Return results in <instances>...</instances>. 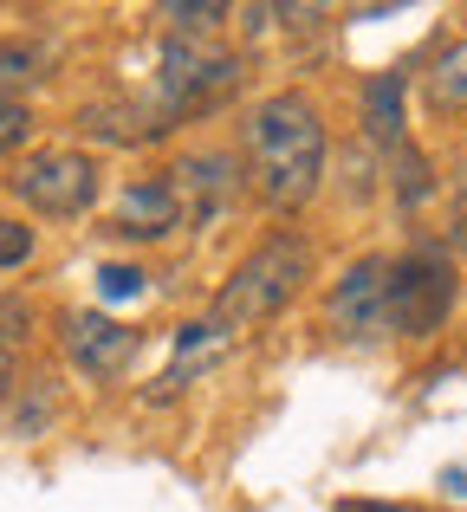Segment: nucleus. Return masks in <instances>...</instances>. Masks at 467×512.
<instances>
[{
  "label": "nucleus",
  "instance_id": "2eb2a0df",
  "mask_svg": "<svg viewBox=\"0 0 467 512\" xmlns=\"http://www.w3.org/2000/svg\"><path fill=\"white\" fill-rule=\"evenodd\" d=\"M163 39H221V26L234 20L228 0H169L163 13Z\"/></svg>",
  "mask_w": 467,
  "mask_h": 512
},
{
  "label": "nucleus",
  "instance_id": "9b49d317",
  "mask_svg": "<svg viewBox=\"0 0 467 512\" xmlns=\"http://www.w3.org/2000/svg\"><path fill=\"white\" fill-rule=\"evenodd\" d=\"M409 72H377L364 85V98H357V111H364V137L377 143V150H409Z\"/></svg>",
  "mask_w": 467,
  "mask_h": 512
},
{
  "label": "nucleus",
  "instance_id": "20e7f679",
  "mask_svg": "<svg viewBox=\"0 0 467 512\" xmlns=\"http://www.w3.org/2000/svg\"><path fill=\"white\" fill-rule=\"evenodd\" d=\"M13 201L39 221H85L104 195V169L91 150H33L7 175Z\"/></svg>",
  "mask_w": 467,
  "mask_h": 512
},
{
  "label": "nucleus",
  "instance_id": "ddd939ff",
  "mask_svg": "<svg viewBox=\"0 0 467 512\" xmlns=\"http://www.w3.org/2000/svg\"><path fill=\"white\" fill-rule=\"evenodd\" d=\"M52 72V46L46 39H26V33H7L0 39V98H20L26 85Z\"/></svg>",
  "mask_w": 467,
  "mask_h": 512
},
{
  "label": "nucleus",
  "instance_id": "a211bd4d",
  "mask_svg": "<svg viewBox=\"0 0 467 512\" xmlns=\"http://www.w3.org/2000/svg\"><path fill=\"white\" fill-rule=\"evenodd\" d=\"M33 260V227L26 221H0V273H13V266Z\"/></svg>",
  "mask_w": 467,
  "mask_h": 512
},
{
  "label": "nucleus",
  "instance_id": "4468645a",
  "mask_svg": "<svg viewBox=\"0 0 467 512\" xmlns=\"http://www.w3.org/2000/svg\"><path fill=\"white\" fill-rule=\"evenodd\" d=\"M422 98L435 111H467V39H448L422 72Z\"/></svg>",
  "mask_w": 467,
  "mask_h": 512
},
{
  "label": "nucleus",
  "instance_id": "dca6fc26",
  "mask_svg": "<svg viewBox=\"0 0 467 512\" xmlns=\"http://www.w3.org/2000/svg\"><path fill=\"white\" fill-rule=\"evenodd\" d=\"M33 104L26 98H0V163H7V156H20L26 143H33Z\"/></svg>",
  "mask_w": 467,
  "mask_h": 512
},
{
  "label": "nucleus",
  "instance_id": "423d86ee",
  "mask_svg": "<svg viewBox=\"0 0 467 512\" xmlns=\"http://www.w3.org/2000/svg\"><path fill=\"white\" fill-rule=\"evenodd\" d=\"M325 325L338 344H383L390 338V260L383 253H364L351 260L325 292Z\"/></svg>",
  "mask_w": 467,
  "mask_h": 512
},
{
  "label": "nucleus",
  "instance_id": "6e6552de",
  "mask_svg": "<svg viewBox=\"0 0 467 512\" xmlns=\"http://www.w3.org/2000/svg\"><path fill=\"white\" fill-rule=\"evenodd\" d=\"M169 182L182 195V221L189 227H215L221 214L240 201L247 175H240V156L234 150H189L169 163Z\"/></svg>",
  "mask_w": 467,
  "mask_h": 512
},
{
  "label": "nucleus",
  "instance_id": "1a4fd4ad",
  "mask_svg": "<svg viewBox=\"0 0 467 512\" xmlns=\"http://www.w3.org/2000/svg\"><path fill=\"white\" fill-rule=\"evenodd\" d=\"M143 331L124 325V318L111 312H72L65 318V363H72L85 383H111V376L130 370V357H137Z\"/></svg>",
  "mask_w": 467,
  "mask_h": 512
},
{
  "label": "nucleus",
  "instance_id": "0eeeda50",
  "mask_svg": "<svg viewBox=\"0 0 467 512\" xmlns=\"http://www.w3.org/2000/svg\"><path fill=\"white\" fill-rule=\"evenodd\" d=\"M182 227H189L182 221V195H176V182H169V169H163V175H137V182L117 188L111 227H104V234L130 240V247H163V240L182 234Z\"/></svg>",
  "mask_w": 467,
  "mask_h": 512
},
{
  "label": "nucleus",
  "instance_id": "f3484780",
  "mask_svg": "<svg viewBox=\"0 0 467 512\" xmlns=\"http://www.w3.org/2000/svg\"><path fill=\"white\" fill-rule=\"evenodd\" d=\"M137 292H143V266H124V260L98 266V299L104 305H111V299H137Z\"/></svg>",
  "mask_w": 467,
  "mask_h": 512
},
{
  "label": "nucleus",
  "instance_id": "7ed1b4c3",
  "mask_svg": "<svg viewBox=\"0 0 467 512\" xmlns=\"http://www.w3.org/2000/svg\"><path fill=\"white\" fill-rule=\"evenodd\" d=\"M247 78V59L221 39H163V59H156V111L176 124H195V117L221 111V104L240 91Z\"/></svg>",
  "mask_w": 467,
  "mask_h": 512
},
{
  "label": "nucleus",
  "instance_id": "aec40b11",
  "mask_svg": "<svg viewBox=\"0 0 467 512\" xmlns=\"http://www.w3.org/2000/svg\"><path fill=\"white\" fill-rule=\"evenodd\" d=\"M351 512H396V506H383V500H370V506H351Z\"/></svg>",
  "mask_w": 467,
  "mask_h": 512
},
{
  "label": "nucleus",
  "instance_id": "39448f33",
  "mask_svg": "<svg viewBox=\"0 0 467 512\" xmlns=\"http://www.w3.org/2000/svg\"><path fill=\"white\" fill-rule=\"evenodd\" d=\"M455 299H461V273L435 247L390 260V338H435L455 312Z\"/></svg>",
  "mask_w": 467,
  "mask_h": 512
},
{
  "label": "nucleus",
  "instance_id": "f03ea898",
  "mask_svg": "<svg viewBox=\"0 0 467 512\" xmlns=\"http://www.w3.org/2000/svg\"><path fill=\"white\" fill-rule=\"evenodd\" d=\"M312 273H318V247L299 227H273L266 240H253V247L240 253V266L228 273V286L215 292L208 318H215L228 338L260 331V325H273V318H286L292 305H299V292L312 286Z\"/></svg>",
  "mask_w": 467,
  "mask_h": 512
},
{
  "label": "nucleus",
  "instance_id": "f8f14e48",
  "mask_svg": "<svg viewBox=\"0 0 467 512\" xmlns=\"http://www.w3.org/2000/svg\"><path fill=\"white\" fill-rule=\"evenodd\" d=\"M234 338L215 325V318H189V325L176 331V363H169V376H163V396H176L182 383H189L195 370H215V357L228 350Z\"/></svg>",
  "mask_w": 467,
  "mask_h": 512
},
{
  "label": "nucleus",
  "instance_id": "9d476101",
  "mask_svg": "<svg viewBox=\"0 0 467 512\" xmlns=\"http://www.w3.org/2000/svg\"><path fill=\"white\" fill-rule=\"evenodd\" d=\"M78 137L85 143H111V150H150V143L169 137V117L156 111V98L117 91V98H91L85 111H78Z\"/></svg>",
  "mask_w": 467,
  "mask_h": 512
},
{
  "label": "nucleus",
  "instance_id": "6ab92c4d",
  "mask_svg": "<svg viewBox=\"0 0 467 512\" xmlns=\"http://www.w3.org/2000/svg\"><path fill=\"white\" fill-rule=\"evenodd\" d=\"M13 376H20V357H13V344L0 338V396H13V389H20Z\"/></svg>",
  "mask_w": 467,
  "mask_h": 512
},
{
  "label": "nucleus",
  "instance_id": "f257e3e1",
  "mask_svg": "<svg viewBox=\"0 0 467 512\" xmlns=\"http://www.w3.org/2000/svg\"><path fill=\"white\" fill-rule=\"evenodd\" d=\"M331 163V130L318 98L305 91H273L247 111L240 124V175H247L253 201L273 214H299L305 201H318Z\"/></svg>",
  "mask_w": 467,
  "mask_h": 512
}]
</instances>
